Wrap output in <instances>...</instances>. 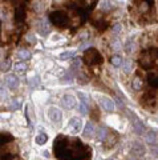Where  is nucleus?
Instances as JSON below:
<instances>
[{
	"label": "nucleus",
	"instance_id": "obj_7",
	"mask_svg": "<svg viewBox=\"0 0 158 160\" xmlns=\"http://www.w3.org/2000/svg\"><path fill=\"white\" fill-rule=\"evenodd\" d=\"M52 20L55 21V24H59V25H64L65 23H67V16L61 15V13H53L52 15Z\"/></svg>",
	"mask_w": 158,
	"mask_h": 160
},
{
	"label": "nucleus",
	"instance_id": "obj_25",
	"mask_svg": "<svg viewBox=\"0 0 158 160\" xmlns=\"http://www.w3.org/2000/svg\"><path fill=\"white\" fill-rule=\"evenodd\" d=\"M105 136H106V131H105L104 128H102V130H100V133H98V139H100V140H104V139H105Z\"/></svg>",
	"mask_w": 158,
	"mask_h": 160
},
{
	"label": "nucleus",
	"instance_id": "obj_6",
	"mask_svg": "<svg viewBox=\"0 0 158 160\" xmlns=\"http://www.w3.org/2000/svg\"><path fill=\"white\" fill-rule=\"evenodd\" d=\"M131 155H134V156L137 158H141L145 155V147L139 143H134L133 147H131Z\"/></svg>",
	"mask_w": 158,
	"mask_h": 160
},
{
	"label": "nucleus",
	"instance_id": "obj_26",
	"mask_svg": "<svg viewBox=\"0 0 158 160\" xmlns=\"http://www.w3.org/2000/svg\"><path fill=\"white\" fill-rule=\"evenodd\" d=\"M102 8H105V10H108V8H110V3H109V0H102Z\"/></svg>",
	"mask_w": 158,
	"mask_h": 160
},
{
	"label": "nucleus",
	"instance_id": "obj_11",
	"mask_svg": "<svg viewBox=\"0 0 158 160\" xmlns=\"http://www.w3.org/2000/svg\"><path fill=\"white\" fill-rule=\"evenodd\" d=\"M131 124H133V130L137 132V133H142V132H143V124L139 122L137 118H135V122L131 123Z\"/></svg>",
	"mask_w": 158,
	"mask_h": 160
},
{
	"label": "nucleus",
	"instance_id": "obj_2",
	"mask_svg": "<svg viewBox=\"0 0 158 160\" xmlns=\"http://www.w3.org/2000/svg\"><path fill=\"white\" fill-rule=\"evenodd\" d=\"M82 130V120L80 118H72L68 123V131L71 133H80Z\"/></svg>",
	"mask_w": 158,
	"mask_h": 160
},
{
	"label": "nucleus",
	"instance_id": "obj_16",
	"mask_svg": "<svg viewBox=\"0 0 158 160\" xmlns=\"http://www.w3.org/2000/svg\"><path fill=\"white\" fill-rule=\"evenodd\" d=\"M74 56V52L72 51H67V52H63L60 55V59L61 60H68V59H72V57Z\"/></svg>",
	"mask_w": 158,
	"mask_h": 160
},
{
	"label": "nucleus",
	"instance_id": "obj_18",
	"mask_svg": "<svg viewBox=\"0 0 158 160\" xmlns=\"http://www.w3.org/2000/svg\"><path fill=\"white\" fill-rule=\"evenodd\" d=\"M11 68V61L10 60H4L0 63V69L2 71H8Z\"/></svg>",
	"mask_w": 158,
	"mask_h": 160
},
{
	"label": "nucleus",
	"instance_id": "obj_9",
	"mask_svg": "<svg viewBox=\"0 0 158 160\" xmlns=\"http://www.w3.org/2000/svg\"><path fill=\"white\" fill-rule=\"evenodd\" d=\"M96 133V130H94V126L90 122L89 123H86V126L84 128V136L85 137H92Z\"/></svg>",
	"mask_w": 158,
	"mask_h": 160
},
{
	"label": "nucleus",
	"instance_id": "obj_13",
	"mask_svg": "<svg viewBox=\"0 0 158 160\" xmlns=\"http://www.w3.org/2000/svg\"><path fill=\"white\" fill-rule=\"evenodd\" d=\"M25 69H27V64H25L24 61L15 64V71H16L17 73H24V72H25Z\"/></svg>",
	"mask_w": 158,
	"mask_h": 160
},
{
	"label": "nucleus",
	"instance_id": "obj_4",
	"mask_svg": "<svg viewBox=\"0 0 158 160\" xmlns=\"http://www.w3.org/2000/svg\"><path fill=\"white\" fill-rule=\"evenodd\" d=\"M76 97H74L73 95H69V93H67V95H64L63 97H61V104H63L64 108L67 109H72L76 107Z\"/></svg>",
	"mask_w": 158,
	"mask_h": 160
},
{
	"label": "nucleus",
	"instance_id": "obj_14",
	"mask_svg": "<svg viewBox=\"0 0 158 160\" xmlns=\"http://www.w3.org/2000/svg\"><path fill=\"white\" fill-rule=\"evenodd\" d=\"M47 140H48V136L45 135V133H39V135L36 136V143H37L39 145L45 144Z\"/></svg>",
	"mask_w": 158,
	"mask_h": 160
},
{
	"label": "nucleus",
	"instance_id": "obj_22",
	"mask_svg": "<svg viewBox=\"0 0 158 160\" xmlns=\"http://www.w3.org/2000/svg\"><path fill=\"white\" fill-rule=\"evenodd\" d=\"M78 97H80V101H81V103H84V104H86V105H88V97H86L85 93L78 92Z\"/></svg>",
	"mask_w": 158,
	"mask_h": 160
},
{
	"label": "nucleus",
	"instance_id": "obj_5",
	"mask_svg": "<svg viewBox=\"0 0 158 160\" xmlns=\"http://www.w3.org/2000/svg\"><path fill=\"white\" fill-rule=\"evenodd\" d=\"M4 83L8 86V88L11 90H16L19 87V79H17L16 75H7L6 79H4Z\"/></svg>",
	"mask_w": 158,
	"mask_h": 160
},
{
	"label": "nucleus",
	"instance_id": "obj_3",
	"mask_svg": "<svg viewBox=\"0 0 158 160\" xmlns=\"http://www.w3.org/2000/svg\"><path fill=\"white\" fill-rule=\"evenodd\" d=\"M100 105L106 111V112H113L116 108L114 105V101H113L110 97H106V96H101L100 97Z\"/></svg>",
	"mask_w": 158,
	"mask_h": 160
},
{
	"label": "nucleus",
	"instance_id": "obj_17",
	"mask_svg": "<svg viewBox=\"0 0 158 160\" xmlns=\"http://www.w3.org/2000/svg\"><path fill=\"white\" fill-rule=\"evenodd\" d=\"M7 97V91H6V83L0 82V99H6Z\"/></svg>",
	"mask_w": 158,
	"mask_h": 160
},
{
	"label": "nucleus",
	"instance_id": "obj_10",
	"mask_svg": "<svg viewBox=\"0 0 158 160\" xmlns=\"http://www.w3.org/2000/svg\"><path fill=\"white\" fill-rule=\"evenodd\" d=\"M122 69H124V72L125 73H129L130 72V71L131 69H133V61H131V60H125V61H122Z\"/></svg>",
	"mask_w": 158,
	"mask_h": 160
},
{
	"label": "nucleus",
	"instance_id": "obj_27",
	"mask_svg": "<svg viewBox=\"0 0 158 160\" xmlns=\"http://www.w3.org/2000/svg\"><path fill=\"white\" fill-rule=\"evenodd\" d=\"M33 10H35V11H37V12H40V11H41V4H40V3H35Z\"/></svg>",
	"mask_w": 158,
	"mask_h": 160
},
{
	"label": "nucleus",
	"instance_id": "obj_21",
	"mask_svg": "<svg viewBox=\"0 0 158 160\" xmlns=\"http://www.w3.org/2000/svg\"><path fill=\"white\" fill-rule=\"evenodd\" d=\"M78 111L81 112V115H86L88 113V107H86V104L80 103V105H78Z\"/></svg>",
	"mask_w": 158,
	"mask_h": 160
},
{
	"label": "nucleus",
	"instance_id": "obj_24",
	"mask_svg": "<svg viewBox=\"0 0 158 160\" xmlns=\"http://www.w3.org/2000/svg\"><path fill=\"white\" fill-rule=\"evenodd\" d=\"M154 139H156V133H153V132H150L146 136V141H148V143H153V140H154Z\"/></svg>",
	"mask_w": 158,
	"mask_h": 160
},
{
	"label": "nucleus",
	"instance_id": "obj_12",
	"mask_svg": "<svg viewBox=\"0 0 158 160\" xmlns=\"http://www.w3.org/2000/svg\"><path fill=\"white\" fill-rule=\"evenodd\" d=\"M131 87H133L134 91H141V88H142V80L139 79V78H135L133 80V83H131Z\"/></svg>",
	"mask_w": 158,
	"mask_h": 160
},
{
	"label": "nucleus",
	"instance_id": "obj_19",
	"mask_svg": "<svg viewBox=\"0 0 158 160\" xmlns=\"http://www.w3.org/2000/svg\"><path fill=\"white\" fill-rule=\"evenodd\" d=\"M125 48H126V52H129V53L131 51H134V43H133V40L129 39L128 43H126V46H125Z\"/></svg>",
	"mask_w": 158,
	"mask_h": 160
},
{
	"label": "nucleus",
	"instance_id": "obj_8",
	"mask_svg": "<svg viewBox=\"0 0 158 160\" xmlns=\"http://www.w3.org/2000/svg\"><path fill=\"white\" fill-rule=\"evenodd\" d=\"M16 56H17V59H20L21 61H24V60L31 59V56H32V55H31V52H29L28 50H25V48H21V50L17 51Z\"/></svg>",
	"mask_w": 158,
	"mask_h": 160
},
{
	"label": "nucleus",
	"instance_id": "obj_15",
	"mask_svg": "<svg viewBox=\"0 0 158 160\" xmlns=\"http://www.w3.org/2000/svg\"><path fill=\"white\" fill-rule=\"evenodd\" d=\"M122 57L121 56H118V55H114V56H112V59H110V63L114 65V67H120L122 64Z\"/></svg>",
	"mask_w": 158,
	"mask_h": 160
},
{
	"label": "nucleus",
	"instance_id": "obj_28",
	"mask_svg": "<svg viewBox=\"0 0 158 160\" xmlns=\"http://www.w3.org/2000/svg\"><path fill=\"white\" fill-rule=\"evenodd\" d=\"M129 160H134V159H133V158H131V159H129Z\"/></svg>",
	"mask_w": 158,
	"mask_h": 160
},
{
	"label": "nucleus",
	"instance_id": "obj_1",
	"mask_svg": "<svg viewBox=\"0 0 158 160\" xmlns=\"http://www.w3.org/2000/svg\"><path fill=\"white\" fill-rule=\"evenodd\" d=\"M47 112H48V118H49V120L52 123H55V124L61 123V120H63V113H61V111L57 107H49Z\"/></svg>",
	"mask_w": 158,
	"mask_h": 160
},
{
	"label": "nucleus",
	"instance_id": "obj_23",
	"mask_svg": "<svg viewBox=\"0 0 158 160\" xmlns=\"http://www.w3.org/2000/svg\"><path fill=\"white\" fill-rule=\"evenodd\" d=\"M150 153L153 155V156L158 158V145H152L150 147Z\"/></svg>",
	"mask_w": 158,
	"mask_h": 160
},
{
	"label": "nucleus",
	"instance_id": "obj_20",
	"mask_svg": "<svg viewBox=\"0 0 158 160\" xmlns=\"http://www.w3.org/2000/svg\"><path fill=\"white\" fill-rule=\"evenodd\" d=\"M112 48L114 51H120V50H122V44L118 42V40H114V42L112 43Z\"/></svg>",
	"mask_w": 158,
	"mask_h": 160
}]
</instances>
